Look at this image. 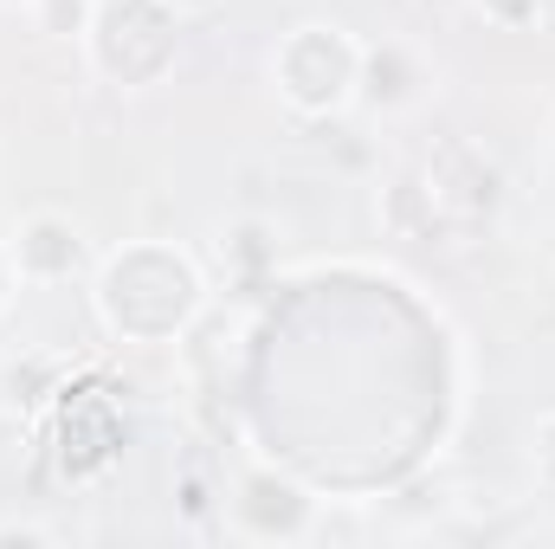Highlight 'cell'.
I'll list each match as a JSON object with an SVG mask.
<instances>
[{"label": "cell", "instance_id": "1", "mask_svg": "<svg viewBox=\"0 0 555 549\" xmlns=\"http://www.w3.org/2000/svg\"><path fill=\"white\" fill-rule=\"evenodd\" d=\"M91 304H98V323L124 343H181L207 304V278L181 246L137 240L98 266Z\"/></svg>", "mask_w": 555, "mask_h": 549}, {"label": "cell", "instance_id": "2", "mask_svg": "<svg viewBox=\"0 0 555 549\" xmlns=\"http://www.w3.org/2000/svg\"><path fill=\"white\" fill-rule=\"evenodd\" d=\"M356 78H362V39H349L330 20L291 26L272 52V85L297 117H336L343 104H356Z\"/></svg>", "mask_w": 555, "mask_h": 549}, {"label": "cell", "instance_id": "3", "mask_svg": "<svg viewBox=\"0 0 555 549\" xmlns=\"http://www.w3.org/2000/svg\"><path fill=\"white\" fill-rule=\"evenodd\" d=\"M175 46H181V7L175 0H98V20L85 33L91 65L130 91L155 85L175 65Z\"/></svg>", "mask_w": 555, "mask_h": 549}, {"label": "cell", "instance_id": "4", "mask_svg": "<svg viewBox=\"0 0 555 549\" xmlns=\"http://www.w3.org/2000/svg\"><path fill=\"white\" fill-rule=\"evenodd\" d=\"M233 524L246 537H259V544H272V537L291 544V537H304L317 524V498L304 485L278 478V472H246L240 491H233Z\"/></svg>", "mask_w": 555, "mask_h": 549}, {"label": "cell", "instance_id": "5", "mask_svg": "<svg viewBox=\"0 0 555 549\" xmlns=\"http://www.w3.org/2000/svg\"><path fill=\"white\" fill-rule=\"evenodd\" d=\"M426 91H433V65H426L420 46H408V39L362 46V78H356L362 104H375L382 117H401V111L426 104Z\"/></svg>", "mask_w": 555, "mask_h": 549}, {"label": "cell", "instance_id": "6", "mask_svg": "<svg viewBox=\"0 0 555 549\" xmlns=\"http://www.w3.org/2000/svg\"><path fill=\"white\" fill-rule=\"evenodd\" d=\"M7 253H13V266H20L26 284H65V278L85 266V233H78L72 214L39 207V214H26V220L13 227Z\"/></svg>", "mask_w": 555, "mask_h": 549}, {"label": "cell", "instance_id": "7", "mask_svg": "<svg viewBox=\"0 0 555 549\" xmlns=\"http://www.w3.org/2000/svg\"><path fill=\"white\" fill-rule=\"evenodd\" d=\"M33 20L52 39H85L91 20H98V0H33Z\"/></svg>", "mask_w": 555, "mask_h": 549}, {"label": "cell", "instance_id": "8", "mask_svg": "<svg viewBox=\"0 0 555 549\" xmlns=\"http://www.w3.org/2000/svg\"><path fill=\"white\" fill-rule=\"evenodd\" d=\"M543 7H550V0H478V13H485L491 26H504V33L537 26V20H543Z\"/></svg>", "mask_w": 555, "mask_h": 549}, {"label": "cell", "instance_id": "9", "mask_svg": "<svg viewBox=\"0 0 555 549\" xmlns=\"http://www.w3.org/2000/svg\"><path fill=\"white\" fill-rule=\"evenodd\" d=\"M530 459H537V485H543V498L555 505V413H543V426H537V446H530Z\"/></svg>", "mask_w": 555, "mask_h": 549}, {"label": "cell", "instance_id": "10", "mask_svg": "<svg viewBox=\"0 0 555 549\" xmlns=\"http://www.w3.org/2000/svg\"><path fill=\"white\" fill-rule=\"evenodd\" d=\"M20 284H26V278H20V266H13V253H7V240H0V317H7V304L20 297Z\"/></svg>", "mask_w": 555, "mask_h": 549}, {"label": "cell", "instance_id": "11", "mask_svg": "<svg viewBox=\"0 0 555 549\" xmlns=\"http://www.w3.org/2000/svg\"><path fill=\"white\" fill-rule=\"evenodd\" d=\"M175 7H214V0H175Z\"/></svg>", "mask_w": 555, "mask_h": 549}]
</instances>
